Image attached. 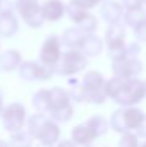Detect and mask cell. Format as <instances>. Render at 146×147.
Masks as SVG:
<instances>
[{"label":"cell","instance_id":"ab89813d","mask_svg":"<svg viewBox=\"0 0 146 147\" xmlns=\"http://www.w3.org/2000/svg\"><path fill=\"white\" fill-rule=\"evenodd\" d=\"M97 1H98V3H101V1H106V0H97Z\"/></svg>","mask_w":146,"mask_h":147},{"label":"cell","instance_id":"3957f363","mask_svg":"<svg viewBox=\"0 0 146 147\" xmlns=\"http://www.w3.org/2000/svg\"><path fill=\"white\" fill-rule=\"evenodd\" d=\"M146 115L139 107H120L111 114L109 127L116 133L133 132L140 127Z\"/></svg>","mask_w":146,"mask_h":147},{"label":"cell","instance_id":"74e56055","mask_svg":"<svg viewBox=\"0 0 146 147\" xmlns=\"http://www.w3.org/2000/svg\"><path fill=\"white\" fill-rule=\"evenodd\" d=\"M36 147H53V146H47V145H41V143H39Z\"/></svg>","mask_w":146,"mask_h":147},{"label":"cell","instance_id":"5b68a950","mask_svg":"<svg viewBox=\"0 0 146 147\" xmlns=\"http://www.w3.org/2000/svg\"><path fill=\"white\" fill-rule=\"evenodd\" d=\"M87 65V57L79 49H70L62 53L59 61L54 66L53 72L59 76H72L83 71Z\"/></svg>","mask_w":146,"mask_h":147},{"label":"cell","instance_id":"d6986e66","mask_svg":"<svg viewBox=\"0 0 146 147\" xmlns=\"http://www.w3.org/2000/svg\"><path fill=\"white\" fill-rule=\"evenodd\" d=\"M66 14L70 18L71 22H74L75 25H79L88 14V9L85 7H83L78 0H70L66 4Z\"/></svg>","mask_w":146,"mask_h":147},{"label":"cell","instance_id":"2e32d148","mask_svg":"<svg viewBox=\"0 0 146 147\" xmlns=\"http://www.w3.org/2000/svg\"><path fill=\"white\" fill-rule=\"evenodd\" d=\"M85 34L78 26L69 27L61 36V43L70 49H80L83 41L85 39Z\"/></svg>","mask_w":146,"mask_h":147},{"label":"cell","instance_id":"ac0fdd59","mask_svg":"<svg viewBox=\"0 0 146 147\" xmlns=\"http://www.w3.org/2000/svg\"><path fill=\"white\" fill-rule=\"evenodd\" d=\"M124 39H126V28H124L123 23L116 22V23L109 25L107 30H106V34H105L106 47L113 45V44L124 43Z\"/></svg>","mask_w":146,"mask_h":147},{"label":"cell","instance_id":"e0dca14e","mask_svg":"<svg viewBox=\"0 0 146 147\" xmlns=\"http://www.w3.org/2000/svg\"><path fill=\"white\" fill-rule=\"evenodd\" d=\"M103 45H105L103 40L100 36L95 35V34H89V35L85 36L79 51L85 57H96L103 51Z\"/></svg>","mask_w":146,"mask_h":147},{"label":"cell","instance_id":"d590c367","mask_svg":"<svg viewBox=\"0 0 146 147\" xmlns=\"http://www.w3.org/2000/svg\"><path fill=\"white\" fill-rule=\"evenodd\" d=\"M3 109H4V97H3V90L0 89V116H1Z\"/></svg>","mask_w":146,"mask_h":147},{"label":"cell","instance_id":"52a82bcc","mask_svg":"<svg viewBox=\"0 0 146 147\" xmlns=\"http://www.w3.org/2000/svg\"><path fill=\"white\" fill-rule=\"evenodd\" d=\"M14 10H17L23 22L31 28L41 27L45 21L41 5L38 0H17L14 3Z\"/></svg>","mask_w":146,"mask_h":147},{"label":"cell","instance_id":"d6a6232c","mask_svg":"<svg viewBox=\"0 0 146 147\" xmlns=\"http://www.w3.org/2000/svg\"><path fill=\"white\" fill-rule=\"evenodd\" d=\"M142 5H144V0H122V7L126 10L142 8Z\"/></svg>","mask_w":146,"mask_h":147},{"label":"cell","instance_id":"ba28073f","mask_svg":"<svg viewBox=\"0 0 146 147\" xmlns=\"http://www.w3.org/2000/svg\"><path fill=\"white\" fill-rule=\"evenodd\" d=\"M62 43L61 39L56 35H51L44 40L43 45L40 48V53H39V62L43 63L44 66L54 69L57 62L59 61L62 56Z\"/></svg>","mask_w":146,"mask_h":147},{"label":"cell","instance_id":"30bf717a","mask_svg":"<svg viewBox=\"0 0 146 147\" xmlns=\"http://www.w3.org/2000/svg\"><path fill=\"white\" fill-rule=\"evenodd\" d=\"M111 70L115 78H120L124 80L129 79H136L144 70L142 62L139 58H132V57H124L118 61H113Z\"/></svg>","mask_w":146,"mask_h":147},{"label":"cell","instance_id":"4fadbf2b","mask_svg":"<svg viewBox=\"0 0 146 147\" xmlns=\"http://www.w3.org/2000/svg\"><path fill=\"white\" fill-rule=\"evenodd\" d=\"M48 90H49V112L71 105V98H70L69 92L66 89L61 88V86H53L52 89H48Z\"/></svg>","mask_w":146,"mask_h":147},{"label":"cell","instance_id":"d4e9b609","mask_svg":"<svg viewBox=\"0 0 146 147\" xmlns=\"http://www.w3.org/2000/svg\"><path fill=\"white\" fill-rule=\"evenodd\" d=\"M72 116H74V107H72V105H69V106H65L62 109L49 112V117L56 123H67Z\"/></svg>","mask_w":146,"mask_h":147},{"label":"cell","instance_id":"4dcf8cb0","mask_svg":"<svg viewBox=\"0 0 146 147\" xmlns=\"http://www.w3.org/2000/svg\"><path fill=\"white\" fill-rule=\"evenodd\" d=\"M14 12V3L12 0H0V16L12 14Z\"/></svg>","mask_w":146,"mask_h":147},{"label":"cell","instance_id":"f35d334b","mask_svg":"<svg viewBox=\"0 0 146 147\" xmlns=\"http://www.w3.org/2000/svg\"><path fill=\"white\" fill-rule=\"evenodd\" d=\"M140 147H146V141H145L144 143H142V145H140Z\"/></svg>","mask_w":146,"mask_h":147},{"label":"cell","instance_id":"277c9868","mask_svg":"<svg viewBox=\"0 0 146 147\" xmlns=\"http://www.w3.org/2000/svg\"><path fill=\"white\" fill-rule=\"evenodd\" d=\"M105 78L98 71H88L83 76L82 84L85 93V102L92 105H102L106 101L105 94Z\"/></svg>","mask_w":146,"mask_h":147},{"label":"cell","instance_id":"603a6c76","mask_svg":"<svg viewBox=\"0 0 146 147\" xmlns=\"http://www.w3.org/2000/svg\"><path fill=\"white\" fill-rule=\"evenodd\" d=\"M32 106L39 114L49 112V90L39 89L32 97Z\"/></svg>","mask_w":146,"mask_h":147},{"label":"cell","instance_id":"f1b7e54d","mask_svg":"<svg viewBox=\"0 0 146 147\" xmlns=\"http://www.w3.org/2000/svg\"><path fill=\"white\" fill-rule=\"evenodd\" d=\"M118 147H140L139 137L133 132H126L122 134Z\"/></svg>","mask_w":146,"mask_h":147},{"label":"cell","instance_id":"5bb4252c","mask_svg":"<svg viewBox=\"0 0 146 147\" xmlns=\"http://www.w3.org/2000/svg\"><path fill=\"white\" fill-rule=\"evenodd\" d=\"M22 56L16 49H8L0 56V69L4 72H12L20 69L22 65Z\"/></svg>","mask_w":146,"mask_h":147},{"label":"cell","instance_id":"9c48e42d","mask_svg":"<svg viewBox=\"0 0 146 147\" xmlns=\"http://www.w3.org/2000/svg\"><path fill=\"white\" fill-rule=\"evenodd\" d=\"M20 78L25 81H47L54 75L53 69L44 66L40 62L26 61L18 69Z\"/></svg>","mask_w":146,"mask_h":147},{"label":"cell","instance_id":"7402d4cb","mask_svg":"<svg viewBox=\"0 0 146 147\" xmlns=\"http://www.w3.org/2000/svg\"><path fill=\"white\" fill-rule=\"evenodd\" d=\"M124 23L129 27L135 28L146 21V10L144 8H137V9H128L123 13Z\"/></svg>","mask_w":146,"mask_h":147},{"label":"cell","instance_id":"836d02e7","mask_svg":"<svg viewBox=\"0 0 146 147\" xmlns=\"http://www.w3.org/2000/svg\"><path fill=\"white\" fill-rule=\"evenodd\" d=\"M135 132H136L135 134H136L139 138H145L146 140V116H145V119L142 120L141 124H140V127L137 128Z\"/></svg>","mask_w":146,"mask_h":147},{"label":"cell","instance_id":"8d00e7d4","mask_svg":"<svg viewBox=\"0 0 146 147\" xmlns=\"http://www.w3.org/2000/svg\"><path fill=\"white\" fill-rule=\"evenodd\" d=\"M0 147H10V146H9V143H8L7 141H3L1 140V141H0Z\"/></svg>","mask_w":146,"mask_h":147},{"label":"cell","instance_id":"484cf974","mask_svg":"<svg viewBox=\"0 0 146 147\" xmlns=\"http://www.w3.org/2000/svg\"><path fill=\"white\" fill-rule=\"evenodd\" d=\"M70 84V90L69 92V96L71 98V101H75L78 103H82V102H85V93H84V89H83L82 84L76 80V79H70L69 80Z\"/></svg>","mask_w":146,"mask_h":147},{"label":"cell","instance_id":"cb8c5ba5","mask_svg":"<svg viewBox=\"0 0 146 147\" xmlns=\"http://www.w3.org/2000/svg\"><path fill=\"white\" fill-rule=\"evenodd\" d=\"M32 137L28 134L27 130H20L10 134L9 146L10 147H32Z\"/></svg>","mask_w":146,"mask_h":147},{"label":"cell","instance_id":"7a4b0ae2","mask_svg":"<svg viewBox=\"0 0 146 147\" xmlns=\"http://www.w3.org/2000/svg\"><path fill=\"white\" fill-rule=\"evenodd\" d=\"M27 132L32 137V140L39 141V143L47 146H53L58 142L61 130L56 121L47 116L45 114H36L31 115L26 120Z\"/></svg>","mask_w":146,"mask_h":147},{"label":"cell","instance_id":"6da1fadb","mask_svg":"<svg viewBox=\"0 0 146 147\" xmlns=\"http://www.w3.org/2000/svg\"><path fill=\"white\" fill-rule=\"evenodd\" d=\"M105 94L122 107H132L146 97L145 81L139 78L124 80L113 76L105 81Z\"/></svg>","mask_w":146,"mask_h":147},{"label":"cell","instance_id":"1f68e13d","mask_svg":"<svg viewBox=\"0 0 146 147\" xmlns=\"http://www.w3.org/2000/svg\"><path fill=\"white\" fill-rule=\"evenodd\" d=\"M141 53V45L139 41H135L127 45V57H132V58H137V56Z\"/></svg>","mask_w":146,"mask_h":147},{"label":"cell","instance_id":"4316f807","mask_svg":"<svg viewBox=\"0 0 146 147\" xmlns=\"http://www.w3.org/2000/svg\"><path fill=\"white\" fill-rule=\"evenodd\" d=\"M107 56L109 58H111L113 61H118L122 59L124 57H127V45L126 41L124 43H119V44H113V45H107Z\"/></svg>","mask_w":146,"mask_h":147},{"label":"cell","instance_id":"b9f144b4","mask_svg":"<svg viewBox=\"0 0 146 147\" xmlns=\"http://www.w3.org/2000/svg\"><path fill=\"white\" fill-rule=\"evenodd\" d=\"M144 4H146V0H144Z\"/></svg>","mask_w":146,"mask_h":147},{"label":"cell","instance_id":"ffe728a7","mask_svg":"<svg viewBox=\"0 0 146 147\" xmlns=\"http://www.w3.org/2000/svg\"><path fill=\"white\" fill-rule=\"evenodd\" d=\"M18 31V20L12 14H3L0 16V36L1 38H12Z\"/></svg>","mask_w":146,"mask_h":147},{"label":"cell","instance_id":"83f0119b","mask_svg":"<svg viewBox=\"0 0 146 147\" xmlns=\"http://www.w3.org/2000/svg\"><path fill=\"white\" fill-rule=\"evenodd\" d=\"M85 35H89V34H95L96 30H97V26H98V21L97 18L95 17L93 14H88L79 25H76Z\"/></svg>","mask_w":146,"mask_h":147},{"label":"cell","instance_id":"60d3db41","mask_svg":"<svg viewBox=\"0 0 146 147\" xmlns=\"http://www.w3.org/2000/svg\"><path fill=\"white\" fill-rule=\"evenodd\" d=\"M82 147H92V146H82Z\"/></svg>","mask_w":146,"mask_h":147},{"label":"cell","instance_id":"44dd1931","mask_svg":"<svg viewBox=\"0 0 146 147\" xmlns=\"http://www.w3.org/2000/svg\"><path fill=\"white\" fill-rule=\"evenodd\" d=\"M84 124L92 130L93 134H95L97 138L101 137V136H103V134H106L109 128H110L109 127V121L103 116H101V115H95V116L89 117Z\"/></svg>","mask_w":146,"mask_h":147},{"label":"cell","instance_id":"e575fe53","mask_svg":"<svg viewBox=\"0 0 146 147\" xmlns=\"http://www.w3.org/2000/svg\"><path fill=\"white\" fill-rule=\"evenodd\" d=\"M56 147H76V145H75L71 140H64V141H61V142H58V145Z\"/></svg>","mask_w":146,"mask_h":147},{"label":"cell","instance_id":"f546056e","mask_svg":"<svg viewBox=\"0 0 146 147\" xmlns=\"http://www.w3.org/2000/svg\"><path fill=\"white\" fill-rule=\"evenodd\" d=\"M133 34L139 43L140 41H141V43H146V21H144V22L140 23L137 27L133 28Z\"/></svg>","mask_w":146,"mask_h":147},{"label":"cell","instance_id":"9a60e30c","mask_svg":"<svg viewBox=\"0 0 146 147\" xmlns=\"http://www.w3.org/2000/svg\"><path fill=\"white\" fill-rule=\"evenodd\" d=\"M96 140L97 137L93 134V132L84 123L78 124L71 130V141L76 146H91Z\"/></svg>","mask_w":146,"mask_h":147},{"label":"cell","instance_id":"8fae6325","mask_svg":"<svg viewBox=\"0 0 146 147\" xmlns=\"http://www.w3.org/2000/svg\"><path fill=\"white\" fill-rule=\"evenodd\" d=\"M100 13L102 20L105 22H107L109 25H111V23L120 22V18L123 17L124 9L120 3L114 1V0H106V1H103L102 7H101Z\"/></svg>","mask_w":146,"mask_h":147},{"label":"cell","instance_id":"7bdbcfd3","mask_svg":"<svg viewBox=\"0 0 146 147\" xmlns=\"http://www.w3.org/2000/svg\"><path fill=\"white\" fill-rule=\"evenodd\" d=\"M145 86H146V81H145Z\"/></svg>","mask_w":146,"mask_h":147},{"label":"cell","instance_id":"7c38bea8","mask_svg":"<svg viewBox=\"0 0 146 147\" xmlns=\"http://www.w3.org/2000/svg\"><path fill=\"white\" fill-rule=\"evenodd\" d=\"M41 9L44 20L49 22H57L66 14V4L61 0H47L41 5Z\"/></svg>","mask_w":146,"mask_h":147},{"label":"cell","instance_id":"8992f818","mask_svg":"<svg viewBox=\"0 0 146 147\" xmlns=\"http://www.w3.org/2000/svg\"><path fill=\"white\" fill-rule=\"evenodd\" d=\"M1 123L3 128L10 134L20 132L23 129L26 124V109L22 103L13 102L3 109L1 112Z\"/></svg>","mask_w":146,"mask_h":147}]
</instances>
